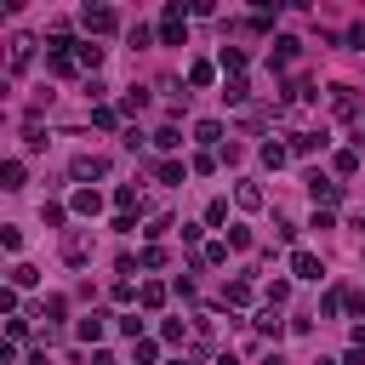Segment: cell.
<instances>
[{
	"mask_svg": "<svg viewBox=\"0 0 365 365\" xmlns=\"http://www.w3.org/2000/svg\"><path fill=\"white\" fill-rule=\"evenodd\" d=\"M103 171H108V160H103V154H80V160L68 165V177H74V182H97Z\"/></svg>",
	"mask_w": 365,
	"mask_h": 365,
	"instance_id": "obj_3",
	"label": "cell"
},
{
	"mask_svg": "<svg viewBox=\"0 0 365 365\" xmlns=\"http://www.w3.org/2000/svg\"><path fill=\"white\" fill-rule=\"evenodd\" d=\"M114 120H120L114 108H91V125H97V131H114Z\"/></svg>",
	"mask_w": 365,
	"mask_h": 365,
	"instance_id": "obj_27",
	"label": "cell"
},
{
	"mask_svg": "<svg viewBox=\"0 0 365 365\" xmlns=\"http://www.w3.org/2000/svg\"><path fill=\"white\" fill-rule=\"evenodd\" d=\"M342 302H348V297H342V291H325V302H319V314H325V319H331V314H336V308H342Z\"/></svg>",
	"mask_w": 365,
	"mask_h": 365,
	"instance_id": "obj_33",
	"label": "cell"
},
{
	"mask_svg": "<svg viewBox=\"0 0 365 365\" xmlns=\"http://www.w3.org/2000/svg\"><path fill=\"white\" fill-rule=\"evenodd\" d=\"M211 80H217L211 63H194V68H188V86H211Z\"/></svg>",
	"mask_w": 365,
	"mask_h": 365,
	"instance_id": "obj_21",
	"label": "cell"
},
{
	"mask_svg": "<svg viewBox=\"0 0 365 365\" xmlns=\"http://www.w3.org/2000/svg\"><path fill=\"white\" fill-rule=\"evenodd\" d=\"M114 205L131 217V211H137V188H131V182H120V188H114Z\"/></svg>",
	"mask_w": 365,
	"mask_h": 365,
	"instance_id": "obj_18",
	"label": "cell"
},
{
	"mask_svg": "<svg viewBox=\"0 0 365 365\" xmlns=\"http://www.w3.org/2000/svg\"><path fill=\"white\" fill-rule=\"evenodd\" d=\"M80 23H86V34H114V29H120V17H114L108 6H86Z\"/></svg>",
	"mask_w": 365,
	"mask_h": 365,
	"instance_id": "obj_1",
	"label": "cell"
},
{
	"mask_svg": "<svg viewBox=\"0 0 365 365\" xmlns=\"http://www.w3.org/2000/svg\"><path fill=\"white\" fill-rule=\"evenodd\" d=\"M354 143H365V120H359V137H354Z\"/></svg>",
	"mask_w": 365,
	"mask_h": 365,
	"instance_id": "obj_38",
	"label": "cell"
},
{
	"mask_svg": "<svg viewBox=\"0 0 365 365\" xmlns=\"http://www.w3.org/2000/svg\"><path fill=\"white\" fill-rule=\"evenodd\" d=\"M331 108H336V114H354V108H359L354 86H331Z\"/></svg>",
	"mask_w": 365,
	"mask_h": 365,
	"instance_id": "obj_9",
	"label": "cell"
},
{
	"mask_svg": "<svg viewBox=\"0 0 365 365\" xmlns=\"http://www.w3.org/2000/svg\"><path fill=\"white\" fill-rule=\"evenodd\" d=\"M285 103H314V86H308V80H291V91H285Z\"/></svg>",
	"mask_w": 365,
	"mask_h": 365,
	"instance_id": "obj_23",
	"label": "cell"
},
{
	"mask_svg": "<svg viewBox=\"0 0 365 365\" xmlns=\"http://www.w3.org/2000/svg\"><path fill=\"white\" fill-rule=\"evenodd\" d=\"M291 274H297V279H319V274H325V262H319L314 251H291Z\"/></svg>",
	"mask_w": 365,
	"mask_h": 365,
	"instance_id": "obj_5",
	"label": "cell"
},
{
	"mask_svg": "<svg viewBox=\"0 0 365 365\" xmlns=\"http://www.w3.org/2000/svg\"><path fill=\"white\" fill-rule=\"evenodd\" d=\"M29 57H34V40H23V34H17V40H11V57H6V63H11V74H17V68H29Z\"/></svg>",
	"mask_w": 365,
	"mask_h": 365,
	"instance_id": "obj_7",
	"label": "cell"
},
{
	"mask_svg": "<svg viewBox=\"0 0 365 365\" xmlns=\"http://www.w3.org/2000/svg\"><path fill=\"white\" fill-rule=\"evenodd\" d=\"M354 46H359V51H365V23H359V29H354Z\"/></svg>",
	"mask_w": 365,
	"mask_h": 365,
	"instance_id": "obj_37",
	"label": "cell"
},
{
	"mask_svg": "<svg viewBox=\"0 0 365 365\" xmlns=\"http://www.w3.org/2000/svg\"><path fill=\"white\" fill-rule=\"evenodd\" d=\"M182 34H188L182 6H165V17H160V40H165V46H182Z\"/></svg>",
	"mask_w": 365,
	"mask_h": 365,
	"instance_id": "obj_2",
	"label": "cell"
},
{
	"mask_svg": "<svg viewBox=\"0 0 365 365\" xmlns=\"http://www.w3.org/2000/svg\"><path fill=\"white\" fill-rule=\"evenodd\" d=\"M234 200H240L245 211H257V205H262V188H257V182H240V188H234Z\"/></svg>",
	"mask_w": 365,
	"mask_h": 365,
	"instance_id": "obj_15",
	"label": "cell"
},
{
	"mask_svg": "<svg viewBox=\"0 0 365 365\" xmlns=\"http://www.w3.org/2000/svg\"><path fill=\"white\" fill-rule=\"evenodd\" d=\"M194 137L211 148V143H222V125H217V120H200V125H194Z\"/></svg>",
	"mask_w": 365,
	"mask_h": 365,
	"instance_id": "obj_17",
	"label": "cell"
},
{
	"mask_svg": "<svg viewBox=\"0 0 365 365\" xmlns=\"http://www.w3.org/2000/svg\"><path fill=\"white\" fill-rule=\"evenodd\" d=\"M120 108H125V114H137V108H148V91H125V97H120Z\"/></svg>",
	"mask_w": 365,
	"mask_h": 365,
	"instance_id": "obj_26",
	"label": "cell"
},
{
	"mask_svg": "<svg viewBox=\"0 0 365 365\" xmlns=\"http://www.w3.org/2000/svg\"><path fill=\"white\" fill-rule=\"evenodd\" d=\"M34 279H40V274H34V268H29V262H17V268H11V291H29V285H34Z\"/></svg>",
	"mask_w": 365,
	"mask_h": 365,
	"instance_id": "obj_19",
	"label": "cell"
},
{
	"mask_svg": "<svg viewBox=\"0 0 365 365\" xmlns=\"http://www.w3.org/2000/svg\"><path fill=\"white\" fill-rule=\"evenodd\" d=\"M257 331H268V336H279V319H274V308H262V314H257Z\"/></svg>",
	"mask_w": 365,
	"mask_h": 365,
	"instance_id": "obj_35",
	"label": "cell"
},
{
	"mask_svg": "<svg viewBox=\"0 0 365 365\" xmlns=\"http://www.w3.org/2000/svg\"><path fill=\"white\" fill-rule=\"evenodd\" d=\"M319 143H325V137H314V131H291V143H285V148H291V154H314Z\"/></svg>",
	"mask_w": 365,
	"mask_h": 365,
	"instance_id": "obj_12",
	"label": "cell"
},
{
	"mask_svg": "<svg viewBox=\"0 0 365 365\" xmlns=\"http://www.w3.org/2000/svg\"><path fill=\"white\" fill-rule=\"evenodd\" d=\"M274 63L291 68V63H297V40H274Z\"/></svg>",
	"mask_w": 365,
	"mask_h": 365,
	"instance_id": "obj_16",
	"label": "cell"
},
{
	"mask_svg": "<svg viewBox=\"0 0 365 365\" xmlns=\"http://www.w3.org/2000/svg\"><path fill=\"white\" fill-rule=\"evenodd\" d=\"M308 194H314V205H336V200H342V182H331V177L314 171V177H308Z\"/></svg>",
	"mask_w": 365,
	"mask_h": 365,
	"instance_id": "obj_4",
	"label": "cell"
},
{
	"mask_svg": "<svg viewBox=\"0 0 365 365\" xmlns=\"http://www.w3.org/2000/svg\"><path fill=\"white\" fill-rule=\"evenodd\" d=\"M222 297H228L234 308H240V302H251V279H228V291H222Z\"/></svg>",
	"mask_w": 365,
	"mask_h": 365,
	"instance_id": "obj_20",
	"label": "cell"
},
{
	"mask_svg": "<svg viewBox=\"0 0 365 365\" xmlns=\"http://www.w3.org/2000/svg\"><path fill=\"white\" fill-rule=\"evenodd\" d=\"M74 63H80V68H97V63H103V46H91V40H74Z\"/></svg>",
	"mask_w": 365,
	"mask_h": 365,
	"instance_id": "obj_8",
	"label": "cell"
},
{
	"mask_svg": "<svg viewBox=\"0 0 365 365\" xmlns=\"http://www.w3.org/2000/svg\"><path fill=\"white\" fill-rule=\"evenodd\" d=\"M63 257H68V262H86V257H91L86 234H68V240H63Z\"/></svg>",
	"mask_w": 365,
	"mask_h": 365,
	"instance_id": "obj_13",
	"label": "cell"
},
{
	"mask_svg": "<svg viewBox=\"0 0 365 365\" xmlns=\"http://www.w3.org/2000/svg\"><path fill=\"white\" fill-rule=\"evenodd\" d=\"M137 262H143V268H165V251H160V245H143V257H137Z\"/></svg>",
	"mask_w": 365,
	"mask_h": 365,
	"instance_id": "obj_31",
	"label": "cell"
},
{
	"mask_svg": "<svg viewBox=\"0 0 365 365\" xmlns=\"http://www.w3.org/2000/svg\"><path fill=\"white\" fill-rule=\"evenodd\" d=\"M120 331H125L131 342H143V319H137V314H125V319H120Z\"/></svg>",
	"mask_w": 365,
	"mask_h": 365,
	"instance_id": "obj_34",
	"label": "cell"
},
{
	"mask_svg": "<svg viewBox=\"0 0 365 365\" xmlns=\"http://www.w3.org/2000/svg\"><path fill=\"white\" fill-rule=\"evenodd\" d=\"M137 302H143V308H160V302H165V285H154V279H148V285H143V297H137Z\"/></svg>",
	"mask_w": 365,
	"mask_h": 365,
	"instance_id": "obj_25",
	"label": "cell"
},
{
	"mask_svg": "<svg viewBox=\"0 0 365 365\" xmlns=\"http://www.w3.org/2000/svg\"><path fill=\"white\" fill-rule=\"evenodd\" d=\"M222 97H228L234 108H245V97H251V91H245V80H228V86H222Z\"/></svg>",
	"mask_w": 365,
	"mask_h": 365,
	"instance_id": "obj_22",
	"label": "cell"
},
{
	"mask_svg": "<svg viewBox=\"0 0 365 365\" xmlns=\"http://www.w3.org/2000/svg\"><path fill=\"white\" fill-rule=\"evenodd\" d=\"M262 365H285V354H262Z\"/></svg>",
	"mask_w": 365,
	"mask_h": 365,
	"instance_id": "obj_36",
	"label": "cell"
},
{
	"mask_svg": "<svg viewBox=\"0 0 365 365\" xmlns=\"http://www.w3.org/2000/svg\"><path fill=\"white\" fill-rule=\"evenodd\" d=\"M205 222H211V228H217V222H228V205H222V200H211V205H205Z\"/></svg>",
	"mask_w": 365,
	"mask_h": 365,
	"instance_id": "obj_32",
	"label": "cell"
},
{
	"mask_svg": "<svg viewBox=\"0 0 365 365\" xmlns=\"http://www.w3.org/2000/svg\"><path fill=\"white\" fill-rule=\"evenodd\" d=\"M177 143H182L177 125H160V131H154V148H177Z\"/></svg>",
	"mask_w": 365,
	"mask_h": 365,
	"instance_id": "obj_28",
	"label": "cell"
},
{
	"mask_svg": "<svg viewBox=\"0 0 365 365\" xmlns=\"http://www.w3.org/2000/svg\"><path fill=\"white\" fill-rule=\"evenodd\" d=\"M74 211H80V217H97V211H103V194H97V188H74Z\"/></svg>",
	"mask_w": 365,
	"mask_h": 365,
	"instance_id": "obj_6",
	"label": "cell"
},
{
	"mask_svg": "<svg viewBox=\"0 0 365 365\" xmlns=\"http://www.w3.org/2000/svg\"><path fill=\"white\" fill-rule=\"evenodd\" d=\"M154 177H160V182H182V165H177V160H160Z\"/></svg>",
	"mask_w": 365,
	"mask_h": 365,
	"instance_id": "obj_24",
	"label": "cell"
},
{
	"mask_svg": "<svg viewBox=\"0 0 365 365\" xmlns=\"http://www.w3.org/2000/svg\"><path fill=\"white\" fill-rule=\"evenodd\" d=\"M285 154H291L285 143H262V160H268V165H285Z\"/></svg>",
	"mask_w": 365,
	"mask_h": 365,
	"instance_id": "obj_29",
	"label": "cell"
},
{
	"mask_svg": "<svg viewBox=\"0 0 365 365\" xmlns=\"http://www.w3.org/2000/svg\"><path fill=\"white\" fill-rule=\"evenodd\" d=\"M0 188H23V160H6L0 165Z\"/></svg>",
	"mask_w": 365,
	"mask_h": 365,
	"instance_id": "obj_14",
	"label": "cell"
},
{
	"mask_svg": "<svg viewBox=\"0 0 365 365\" xmlns=\"http://www.w3.org/2000/svg\"><path fill=\"white\" fill-rule=\"evenodd\" d=\"M103 331H108V314H86L80 319V342H97Z\"/></svg>",
	"mask_w": 365,
	"mask_h": 365,
	"instance_id": "obj_10",
	"label": "cell"
},
{
	"mask_svg": "<svg viewBox=\"0 0 365 365\" xmlns=\"http://www.w3.org/2000/svg\"><path fill=\"white\" fill-rule=\"evenodd\" d=\"M336 171H342V177H354V171H359V154H354V148H342V154H336Z\"/></svg>",
	"mask_w": 365,
	"mask_h": 365,
	"instance_id": "obj_30",
	"label": "cell"
},
{
	"mask_svg": "<svg viewBox=\"0 0 365 365\" xmlns=\"http://www.w3.org/2000/svg\"><path fill=\"white\" fill-rule=\"evenodd\" d=\"M217 63H222V68H228L234 80L245 74V51H240V46H222V57H217Z\"/></svg>",
	"mask_w": 365,
	"mask_h": 365,
	"instance_id": "obj_11",
	"label": "cell"
}]
</instances>
